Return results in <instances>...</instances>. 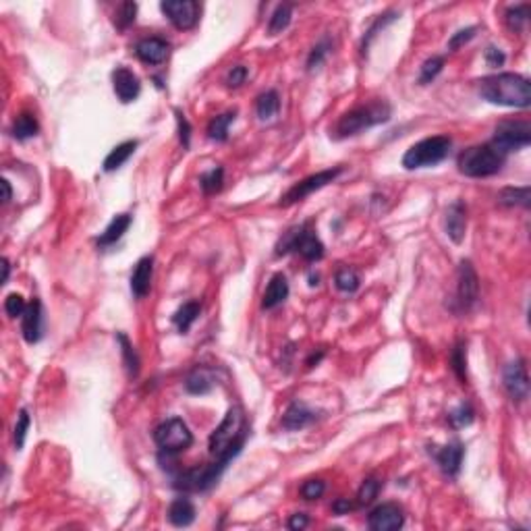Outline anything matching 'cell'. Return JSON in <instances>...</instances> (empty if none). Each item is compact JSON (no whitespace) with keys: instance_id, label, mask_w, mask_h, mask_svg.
<instances>
[{"instance_id":"obj_8","label":"cell","mask_w":531,"mask_h":531,"mask_svg":"<svg viewBox=\"0 0 531 531\" xmlns=\"http://www.w3.org/2000/svg\"><path fill=\"white\" fill-rule=\"evenodd\" d=\"M490 143L504 156L510 151H519L531 143V122L529 120H504L496 127Z\"/></svg>"},{"instance_id":"obj_39","label":"cell","mask_w":531,"mask_h":531,"mask_svg":"<svg viewBox=\"0 0 531 531\" xmlns=\"http://www.w3.org/2000/svg\"><path fill=\"white\" fill-rule=\"evenodd\" d=\"M442 66H444V58H442V56H431V58H427V60L421 64L419 83H421V85H427V83H431V81H434V79L440 75Z\"/></svg>"},{"instance_id":"obj_3","label":"cell","mask_w":531,"mask_h":531,"mask_svg":"<svg viewBox=\"0 0 531 531\" xmlns=\"http://www.w3.org/2000/svg\"><path fill=\"white\" fill-rule=\"evenodd\" d=\"M390 114H392V108L384 100H373V102H367L363 106H357V108L344 112L338 118V122L334 124L332 133L336 139H346V137L361 133L363 129L386 122L390 118Z\"/></svg>"},{"instance_id":"obj_33","label":"cell","mask_w":531,"mask_h":531,"mask_svg":"<svg viewBox=\"0 0 531 531\" xmlns=\"http://www.w3.org/2000/svg\"><path fill=\"white\" fill-rule=\"evenodd\" d=\"M290 17H292V6L290 4H278L276 10L272 12L270 17V23H268V33L270 35H276V33H282L288 23H290Z\"/></svg>"},{"instance_id":"obj_25","label":"cell","mask_w":531,"mask_h":531,"mask_svg":"<svg viewBox=\"0 0 531 531\" xmlns=\"http://www.w3.org/2000/svg\"><path fill=\"white\" fill-rule=\"evenodd\" d=\"M185 388L187 392L191 394H205L214 388V378H212V371L205 369V367H195L187 380H185Z\"/></svg>"},{"instance_id":"obj_32","label":"cell","mask_w":531,"mask_h":531,"mask_svg":"<svg viewBox=\"0 0 531 531\" xmlns=\"http://www.w3.org/2000/svg\"><path fill=\"white\" fill-rule=\"evenodd\" d=\"M359 284H361V278H359V274L353 270V268H348V266H344V268H338L336 270V274H334V286L340 290V292H355L357 288H359Z\"/></svg>"},{"instance_id":"obj_10","label":"cell","mask_w":531,"mask_h":531,"mask_svg":"<svg viewBox=\"0 0 531 531\" xmlns=\"http://www.w3.org/2000/svg\"><path fill=\"white\" fill-rule=\"evenodd\" d=\"M479 299V280L475 268L469 259L458 263V280H456V303L460 311H469L475 307Z\"/></svg>"},{"instance_id":"obj_9","label":"cell","mask_w":531,"mask_h":531,"mask_svg":"<svg viewBox=\"0 0 531 531\" xmlns=\"http://www.w3.org/2000/svg\"><path fill=\"white\" fill-rule=\"evenodd\" d=\"M342 166H334V168H326V170H319V172H315V174H309V176H305L303 180H299V183H295L284 195H282V199H280V205H292V203H297V201H301V199H305L307 195H311V193H315V191H319L322 187H326V185H330L334 178H338L340 174H342Z\"/></svg>"},{"instance_id":"obj_27","label":"cell","mask_w":531,"mask_h":531,"mask_svg":"<svg viewBox=\"0 0 531 531\" xmlns=\"http://www.w3.org/2000/svg\"><path fill=\"white\" fill-rule=\"evenodd\" d=\"M278 110H280V95H278V91H274V89L263 91V93L257 97V102H255V112H257L259 120H270V118H274V116L278 114Z\"/></svg>"},{"instance_id":"obj_42","label":"cell","mask_w":531,"mask_h":531,"mask_svg":"<svg viewBox=\"0 0 531 531\" xmlns=\"http://www.w3.org/2000/svg\"><path fill=\"white\" fill-rule=\"evenodd\" d=\"M330 48H332L330 39H322L319 44H315V46H313V50H311V52H309V56H307V71H315V68H319V66L324 64L326 56L330 54Z\"/></svg>"},{"instance_id":"obj_7","label":"cell","mask_w":531,"mask_h":531,"mask_svg":"<svg viewBox=\"0 0 531 531\" xmlns=\"http://www.w3.org/2000/svg\"><path fill=\"white\" fill-rule=\"evenodd\" d=\"M153 442L158 444L160 454L176 456L193 444V434L183 419L170 417L153 429Z\"/></svg>"},{"instance_id":"obj_11","label":"cell","mask_w":531,"mask_h":531,"mask_svg":"<svg viewBox=\"0 0 531 531\" xmlns=\"http://www.w3.org/2000/svg\"><path fill=\"white\" fill-rule=\"evenodd\" d=\"M160 10L180 31L195 27L199 21V4L195 0H162Z\"/></svg>"},{"instance_id":"obj_12","label":"cell","mask_w":531,"mask_h":531,"mask_svg":"<svg viewBox=\"0 0 531 531\" xmlns=\"http://www.w3.org/2000/svg\"><path fill=\"white\" fill-rule=\"evenodd\" d=\"M502 384H504L508 396L516 402H523L529 396V378H527V369H525L523 359H516V361H512L504 367Z\"/></svg>"},{"instance_id":"obj_47","label":"cell","mask_w":531,"mask_h":531,"mask_svg":"<svg viewBox=\"0 0 531 531\" xmlns=\"http://www.w3.org/2000/svg\"><path fill=\"white\" fill-rule=\"evenodd\" d=\"M245 79H247V66L236 64V66H232V68L228 71V75H226V85L234 89V87H241V85L245 83Z\"/></svg>"},{"instance_id":"obj_17","label":"cell","mask_w":531,"mask_h":531,"mask_svg":"<svg viewBox=\"0 0 531 531\" xmlns=\"http://www.w3.org/2000/svg\"><path fill=\"white\" fill-rule=\"evenodd\" d=\"M135 54L145 64H162L170 54V44L162 37H143L135 46Z\"/></svg>"},{"instance_id":"obj_30","label":"cell","mask_w":531,"mask_h":531,"mask_svg":"<svg viewBox=\"0 0 531 531\" xmlns=\"http://www.w3.org/2000/svg\"><path fill=\"white\" fill-rule=\"evenodd\" d=\"M234 116H236V112H224V114L214 116L207 122V137L214 139V141H226L228 139V127L234 120Z\"/></svg>"},{"instance_id":"obj_37","label":"cell","mask_w":531,"mask_h":531,"mask_svg":"<svg viewBox=\"0 0 531 531\" xmlns=\"http://www.w3.org/2000/svg\"><path fill=\"white\" fill-rule=\"evenodd\" d=\"M135 15H137V4L135 2H122L118 6V10L114 12V25L118 31L129 29L135 23Z\"/></svg>"},{"instance_id":"obj_16","label":"cell","mask_w":531,"mask_h":531,"mask_svg":"<svg viewBox=\"0 0 531 531\" xmlns=\"http://www.w3.org/2000/svg\"><path fill=\"white\" fill-rule=\"evenodd\" d=\"M21 334L25 338V342L35 344L41 334H44V311H41V301L33 299L25 313L21 315Z\"/></svg>"},{"instance_id":"obj_13","label":"cell","mask_w":531,"mask_h":531,"mask_svg":"<svg viewBox=\"0 0 531 531\" xmlns=\"http://www.w3.org/2000/svg\"><path fill=\"white\" fill-rule=\"evenodd\" d=\"M367 525L373 531H396L404 525V512L398 504L394 502H384L380 506H375L369 516H367Z\"/></svg>"},{"instance_id":"obj_51","label":"cell","mask_w":531,"mask_h":531,"mask_svg":"<svg viewBox=\"0 0 531 531\" xmlns=\"http://www.w3.org/2000/svg\"><path fill=\"white\" fill-rule=\"evenodd\" d=\"M286 525H288V529H305L309 525V516L305 512H295V514H290Z\"/></svg>"},{"instance_id":"obj_24","label":"cell","mask_w":531,"mask_h":531,"mask_svg":"<svg viewBox=\"0 0 531 531\" xmlns=\"http://www.w3.org/2000/svg\"><path fill=\"white\" fill-rule=\"evenodd\" d=\"M137 149V141L135 139H129V141H122V143H118L116 147H112L110 149V153L104 158V170L106 172H114V170H118L131 156H133V151Z\"/></svg>"},{"instance_id":"obj_52","label":"cell","mask_w":531,"mask_h":531,"mask_svg":"<svg viewBox=\"0 0 531 531\" xmlns=\"http://www.w3.org/2000/svg\"><path fill=\"white\" fill-rule=\"evenodd\" d=\"M0 185H2V203H8V201H10V197H12L10 185H8V180H6V178H2V180H0Z\"/></svg>"},{"instance_id":"obj_41","label":"cell","mask_w":531,"mask_h":531,"mask_svg":"<svg viewBox=\"0 0 531 531\" xmlns=\"http://www.w3.org/2000/svg\"><path fill=\"white\" fill-rule=\"evenodd\" d=\"M398 15L394 12V10H388V12H384V15H378V19L371 23V27L365 31V37H363V44H361V50H363V54H365V50L369 48V44H371V39L375 37V33L384 27V25H388L390 21H394Z\"/></svg>"},{"instance_id":"obj_34","label":"cell","mask_w":531,"mask_h":531,"mask_svg":"<svg viewBox=\"0 0 531 531\" xmlns=\"http://www.w3.org/2000/svg\"><path fill=\"white\" fill-rule=\"evenodd\" d=\"M222 183H224V168L222 166H216V168H212V170H207L199 176V187L205 195L218 193L222 189Z\"/></svg>"},{"instance_id":"obj_23","label":"cell","mask_w":531,"mask_h":531,"mask_svg":"<svg viewBox=\"0 0 531 531\" xmlns=\"http://www.w3.org/2000/svg\"><path fill=\"white\" fill-rule=\"evenodd\" d=\"M168 521L174 527H189L195 521V506L189 498H174L168 506Z\"/></svg>"},{"instance_id":"obj_35","label":"cell","mask_w":531,"mask_h":531,"mask_svg":"<svg viewBox=\"0 0 531 531\" xmlns=\"http://www.w3.org/2000/svg\"><path fill=\"white\" fill-rule=\"evenodd\" d=\"M450 365L456 373V378L460 380V384H467V344L460 340L456 342V346L450 353Z\"/></svg>"},{"instance_id":"obj_48","label":"cell","mask_w":531,"mask_h":531,"mask_svg":"<svg viewBox=\"0 0 531 531\" xmlns=\"http://www.w3.org/2000/svg\"><path fill=\"white\" fill-rule=\"evenodd\" d=\"M176 114V124H178V139L183 143V147H189V139H191V124L185 118V114L180 110H174Z\"/></svg>"},{"instance_id":"obj_1","label":"cell","mask_w":531,"mask_h":531,"mask_svg":"<svg viewBox=\"0 0 531 531\" xmlns=\"http://www.w3.org/2000/svg\"><path fill=\"white\" fill-rule=\"evenodd\" d=\"M479 95L498 106L508 108H527L531 104V85L529 79L519 73H496L477 81Z\"/></svg>"},{"instance_id":"obj_2","label":"cell","mask_w":531,"mask_h":531,"mask_svg":"<svg viewBox=\"0 0 531 531\" xmlns=\"http://www.w3.org/2000/svg\"><path fill=\"white\" fill-rule=\"evenodd\" d=\"M247 438V425H245V415L241 407L228 409L220 425L212 431L207 448L214 458H222L230 463L243 448Z\"/></svg>"},{"instance_id":"obj_6","label":"cell","mask_w":531,"mask_h":531,"mask_svg":"<svg viewBox=\"0 0 531 531\" xmlns=\"http://www.w3.org/2000/svg\"><path fill=\"white\" fill-rule=\"evenodd\" d=\"M452 147L450 137L446 135H434L427 139H421L417 143H413L404 156H402V166L407 170H415V168H425V166H436L440 164L448 151Z\"/></svg>"},{"instance_id":"obj_18","label":"cell","mask_w":531,"mask_h":531,"mask_svg":"<svg viewBox=\"0 0 531 531\" xmlns=\"http://www.w3.org/2000/svg\"><path fill=\"white\" fill-rule=\"evenodd\" d=\"M315 419H317V415H315L313 409H309V407H307L305 402H301V400H292V402L286 407L284 415H282V427L288 429V431H297V429L307 427V425L313 423Z\"/></svg>"},{"instance_id":"obj_19","label":"cell","mask_w":531,"mask_h":531,"mask_svg":"<svg viewBox=\"0 0 531 531\" xmlns=\"http://www.w3.org/2000/svg\"><path fill=\"white\" fill-rule=\"evenodd\" d=\"M151 276H153V257L151 255H145L141 257L135 268H133V274H131V292L137 297V299H143L149 288H151Z\"/></svg>"},{"instance_id":"obj_26","label":"cell","mask_w":531,"mask_h":531,"mask_svg":"<svg viewBox=\"0 0 531 531\" xmlns=\"http://www.w3.org/2000/svg\"><path fill=\"white\" fill-rule=\"evenodd\" d=\"M199 311H201L199 301H187V303H183V305L174 311V315H172V322H174L176 330H178L180 334H187L189 328H191V324L197 319Z\"/></svg>"},{"instance_id":"obj_28","label":"cell","mask_w":531,"mask_h":531,"mask_svg":"<svg viewBox=\"0 0 531 531\" xmlns=\"http://www.w3.org/2000/svg\"><path fill=\"white\" fill-rule=\"evenodd\" d=\"M529 195H531L529 185H525V187H506L498 193V203L506 205V207H514V205L527 207L529 205Z\"/></svg>"},{"instance_id":"obj_43","label":"cell","mask_w":531,"mask_h":531,"mask_svg":"<svg viewBox=\"0 0 531 531\" xmlns=\"http://www.w3.org/2000/svg\"><path fill=\"white\" fill-rule=\"evenodd\" d=\"M29 425H31V417H29L27 409H21V411H19V417H17V425H15V448H17V450L23 448Z\"/></svg>"},{"instance_id":"obj_21","label":"cell","mask_w":531,"mask_h":531,"mask_svg":"<svg viewBox=\"0 0 531 531\" xmlns=\"http://www.w3.org/2000/svg\"><path fill=\"white\" fill-rule=\"evenodd\" d=\"M288 297V280L284 274H274L263 290V297H261V307L263 309H274L278 307L280 303H284Z\"/></svg>"},{"instance_id":"obj_45","label":"cell","mask_w":531,"mask_h":531,"mask_svg":"<svg viewBox=\"0 0 531 531\" xmlns=\"http://www.w3.org/2000/svg\"><path fill=\"white\" fill-rule=\"evenodd\" d=\"M324 490H326V483L322 481V479H307L303 485H301V496L305 498V500H317V498H322V494H324Z\"/></svg>"},{"instance_id":"obj_54","label":"cell","mask_w":531,"mask_h":531,"mask_svg":"<svg viewBox=\"0 0 531 531\" xmlns=\"http://www.w3.org/2000/svg\"><path fill=\"white\" fill-rule=\"evenodd\" d=\"M8 272H10L8 259H6V257H2V284H6V280H8Z\"/></svg>"},{"instance_id":"obj_20","label":"cell","mask_w":531,"mask_h":531,"mask_svg":"<svg viewBox=\"0 0 531 531\" xmlns=\"http://www.w3.org/2000/svg\"><path fill=\"white\" fill-rule=\"evenodd\" d=\"M444 226H446V234L450 236L452 243H456V245L463 243L465 230H467V207H465L463 201H454L446 209Z\"/></svg>"},{"instance_id":"obj_5","label":"cell","mask_w":531,"mask_h":531,"mask_svg":"<svg viewBox=\"0 0 531 531\" xmlns=\"http://www.w3.org/2000/svg\"><path fill=\"white\" fill-rule=\"evenodd\" d=\"M299 253L307 261H317L324 257V243L317 239L315 230L311 228L309 222H303L299 226H292L282 234V239L276 245V255H286V253Z\"/></svg>"},{"instance_id":"obj_38","label":"cell","mask_w":531,"mask_h":531,"mask_svg":"<svg viewBox=\"0 0 531 531\" xmlns=\"http://www.w3.org/2000/svg\"><path fill=\"white\" fill-rule=\"evenodd\" d=\"M473 419H475V411L469 402H463L454 411L448 413V421H450L452 427H467V425L473 423Z\"/></svg>"},{"instance_id":"obj_4","label":"cell","mask_w":531,"mask_h":531,"mask_svg":"<svg viewBox=\"0 0 531 531\" xmlns=\"http://www.w3.org/2000/svg\"><path fill=\"white\" fill-rule=\"evenodd\" d=\"M506 156L498 151L492 143H481V145H471L465 151H460L456 166L458 172L471 178H485L502 170Z\"/></svg>"},{"instance_id":"obj_36","label":"cell","mask_w":531,"mask_h":531,"mask_svg":"<svg viewBox=\"0 0 531 531\" xmlns=\"http://www.w3.org/2000/svg\"><path fill=\"white\" fill-rule=\"evenodd\" d=\"M506 25L510 31H523L527 21H529V6L527 4H516V6H510L506 10Z\"/></svg>"},{"instance_id":"obj_22","label":"cell","mask_w":531,"mask_h":531,"mask_svg":"<svg viewBox=\"0 0 531 531\" xmlns=\"http://www.w3.org/2000/svg\"><path fill=\"white\" fill-rule=\"evenodd\" d=\"M131 222H133V218H131L129 214H118V216H114V218L110 220V224L104 228V232L97 236V247L104 249V247H110V245H114L116 241H120L122 234L129 230Z\"/></svg>"},{"instance_id":"obj_31","label":"cell","mask_w":531,"mask_h":531,"mask_svg":"<svg viewBox=\"0 0 531 531\" xmlns=\"http://www.w3.org/2000/svg\"><path fill=\"white\" fill-rule=\"evenodd\" d=\"M116 338H118V342H120V353H122V361H124L127 373H129V378L133 380V378H137V373H139V355H137L135 346L131 344V340H129L122 332L116 334Z\"/></svg>"},{"instance_id":"obj_15","label":"cell","mask_w":531,"mask_h":531,"mask_svg":"<svg viewBox=\"0 0 531 531\" xmlns=\"http://www.w3.org/2000/svg\"><path fill=\"white\" fill-rule=\"evenodd\" d=\"M112 87L114 93L118 95V100L122 104L135 102L141 93V83L137 79V75L133 71H129L127 66H118L112 73Z\"/></svg>"},{"instance_id":"obj_53","label":"cell","mask_w":531,"mask_h":531,"mask_svg":"<svg viewBox=\"0 0 531 531\" xmlns=\"http://www.w3.org/2000/svg\"><path fill=\"white\" fill-rule=\"evenodd\" d=\"M322 357H324V351H317V355L313 353V355L307 359V367H313V365H317V363L322 361Z\"/></svg>"},{"instance_id":"obj_46","label":"cell","mask_w":531,"mask_h":531,"mask_svg":"<svg viewBox=\"0 0 531 531\" xmlns=\"http://www.w3.org/2000/svg\"><path fill=\"white\" fill-rule=\"evenodd\" d=\"M475 33H477V27H465V29L456 31V33L448 39V50H452V52L458 50L463 44H467L469 39H473Z\"/></svg>"},{"instance_id":"obj_50","label":"cell","mask_w":531,"mask_h":531,"mask_svg":"<svg viewBox=\"0 0 531 531\" xmlns=\"http://www.w3.org/2000/svg\"><path fill=\"white\" fill-rule=\"evenodd\" d=\"M355 508V504L348 500V498H336L334 502H332V512L334 514H346V512H351Z\"/></svg>"},{"instance_id":"obj_40","label":"cell","mask_w":531,"mask_h":531,"mask_svg":"<svg viewBox=\"0 0 531 531\" xmlns=\"http://www.w3.org/2000/svg\"><path fill=\"white\" fill-rule=\"evenodd\" d=\"M380 487H382V483L375 479V477H367L363 483H361V487H359V492H357V502L361 504V506H367V504H371L375 498H378V494H380Z\"/></svg>"},{"instance_id":"obj_29","label":"cell","mask_w":531,"mask_h":531,"mask_svg":"<svg viewBox=\"0 0 531 531\" xmlns=\"http://www.w3.org/2000/svg\"><path fill=\"white\" fill-rule=\"evenodd\" d=\"M37 131H39V124H37V120L31 112H21L12 122V135L21 141H25L29 137H35Z\"/></svg>"},{"instance_id":"obj_49","label":"cell","mask_w":531,"mask_h":531,"mask_svg":"<svg viewBox=\"0 0 531 531\" xmlns=\"http://www.w3.org/2000/svg\"><path fill=\"white\" fill-rule=\"evenodd\" d=\"M485 62H487V66H492V68H498V66H502L504 64V60H506V56H504V52L500 50V48H494V46H490V48H485Z\"/></svg>"},{"instance_id":"obj_14","label":"cell","mask_w":531,"mask_h":531,"mask_svg":"<svg viewBox=\"0 0 531 531\" xmlns=\"http://www.w3.org/2000/svg\"><path fill=\"white\" fill-rule=\"evenodd\" d=\"M429 454H434L436 463L440 465V469L448 475V477H456L460 471V463H463V454L465 448L458 440L446 444V446H434V450L429 448Z\"/></svg>"},{"instance_id":"obj_44","label":"cell","mask_w":531,"mask_h":531,"mask_svg":"<svg viewBox=\"0 0 531 531\" xmlns=\"http://www.w3.org/2000/svg\"><path fill=\"white\" fill-rule=\"evenodd\" d=\"M25 309H27V303H25V299H23L19 292H10V295L4 299V311H6L10 317H19V315H23V313H25Z\"/></svg>"}]
</instances>
